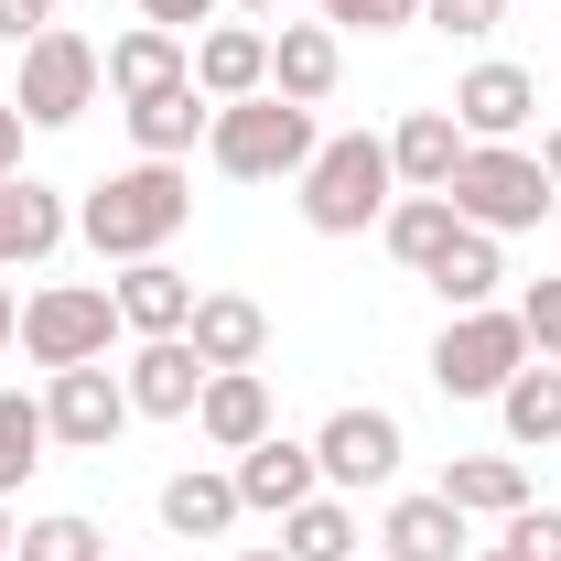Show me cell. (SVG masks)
<instances>
[{
  "label": "cell",
  "mask_w": 561,
  "mask_h": 561,
  "mask_svg": "<svg viewBox=\"0 0 561 561\" xmlns=\"http://www.w3.org/2000/svg\"><path fill=\"white\" fill-rule=\"evenodd\" d=\"M184 216H195V173L184 162H130V173H108L87 206H76V227H87V249L98 260H162L173 238H184Z\"/></svg>",
  "instance_id": "1"
},
{
  "label": "cell",
  "mask_w": 561,
  "mask_h": 561,
  "mask_svg": "<svg viewBox=\"0 0 561 561\" xmlns=\"http://www.w3.org/2000/svg\"><path fill=\"white\" fill-rule=\"evenodd\" d=\"M389 206H400V162H389L378 130H346L302 162V227L313 238H367Z\"/></svg>",
  "instance_id": "2"
},
{
  "label": "cell",
  "mask_w": 561,
  "mask_h": 561,
  "mask_svg": "<svg viewBox=\"0 0 561 561\" xmlns=\"http://www.w3.org/2000/svg\"><path fill=\"white\" fill-rule=\"evenodd\" d=\"M324 151V130H313V108H291V98H227L216 108V130H206V162L216 173H238V184H302V162Z\"/></svg>",
  "instance_id": "3"
},
{
  "label": "cell",
  "mask_w": 561,
  "mask_h": 561,
  "mask_svg": "<svg viewBox=\"0 0 561 561\" xmlns=\"http://www.w3.org/2000/svg\"><path fill=\"white\" fill-rule=\"evenodd\" d=\"M454 216L465 227H486V238H518V227H540V216L561 206L551 173H540V151H518V140H476L465 162H454Z\"/></svg>",
  "instance_id": "4"
},
{
  "label": "cell",
  "mask_w": 561,
  "mask_h": 561,
  "mask_svg": "<svg viewBox=\"0 0 561 561\" xmlns=\"http://www.w3.org/2000/svg\"><path fill=\"white\" fill-rule=\"evenodd\" d=\"M518 367H529L518 302H476V313H454V324L432 335V389H443V400H496Z\"/></svg>",
  "instance_id": "5"
},
{
  "label": "cell",
  "mask_w": 561,
  "mask_h": 561,
  "mask_svg": "<svg viewBox=\"0 0 561 561\" xmlns=\"http://www.w3.org/2000/svg\"><path fill=\"white\" fill-rule=\"evenodd\" d=\"M98 44L87 33H66V22H44L33 44H22V87H11V108L33 119V130H76L87 108H98Z\"/></svg>",
  "instance_id": "6"
},
{
  "label": "cell",
  "mask_w": 561,
  "mask_h": 561,
  "mask_svg": "<svg viewBox=\"0 0 561 561\" xmlns=\"http://www.w3.org/2000/svg\"><path fill=\"white\" fill-rule=\"evenodd\" d=\"M119 335V302H108V280H55V291H33L22 302V356L55 378V367H98Z\"/></svg>",
  "instance_id": "7"
},
{
  "label": "cell",
  "mask_w": 561,
  "mask_h": 561,
  "mask_svg": "<svg viewBox=\"0 0 561 561\" xmlns=\"http://www.w3.org/2000/svg\"><path fill=\"white\" fill-rule=\"evenodd\" d=\"M130 421H140V411H130V389H119V367H108V356H98V367H55V378H44V432H55L66 454H108Z\"/></svg>",
  "instance_id": "8"
},
{
  "label": "cell",
  "mask_w": 561,
  "mask_h": 561,
  "mask_svg": "<svg viewBox=\"0 0 561 561\" xmlns=\"http://www.w3.org/2000/svg\"><path fill=\"white\" fill-rule=\"evenodd\" d=\"M400 411H378V400H346V411L313 432V465H324V486H389L400 476Z\"/></svg>",
  "instance_id": "9"
},
{
  "label": "cell",
  "mask_w": 561,
  "mask_h": 561,
  "mask_svg": "<svg viewBox=\"0 0 561 561\" xmlns=\"http://www.w3.org/2000/svg\"><path fill=\"white\" fill-rule=\"evenodd\" d=\"M206 378H216V367L184 346V335H140V356L119 367V389H130V411H140V421H195Z\"/></svg>",
  "instance_id": "10"
},
{
  "label": "cell",
  "mask_w": 561,
  "mask_h": 561,
  "mask_svg": "<svg viewBox=\"0 0 561 561\" xmlns=\"http://www.w3.org/2000/svg\"><path fill=\"white\" fill-rule=\"evenodd\" d=\"M227 476H238V507H260V518H291L302 496H324V465H313V443H291V432L249 443Z\"/></svg>",
  "instance_id": "11"
},
{
  "label": "cell",
  "mask_w": 561,
  "mask_h": 561,
  "mask_svg": "<svg viewBox=\"0 0 561 561\" xmlns=\"http://www.w3.org/2000/svg\"><path fill=\"white\" fill-rule=\"evenodd\" d=\"M98 76H108V98H119V108H140V98H162V87H184V76H195V44H184V33H162V22H130V33L98 55Z\"/></svg>",
  "instance_id": "12"
},
{
  "label": "cell",
  "mask_w": 561,
  "mask_h": 561,
  "mask_svg": "<svg viewBox=\"0 0 561 561\" xmlns=\"http://www.w3.org/2000/svg\"><path fill=\"white\" fill-rule=\"evenodd\" d=\"M335 76H346L335 22H280V33H271V98H291V108H324V98H335Z\"/></svg>",
  "instance_id": "13"
},
{
  "label": "cell",
  "mask_w": 561,
  "mask_h": 561,
  "mask_svg": "<svg viewBox=\"0 0 561 561\" xmlns=\"http://www.w3.org/2000/svg\"><path fill=\"white\" fill-rule=\"evenodd\" d=\"M195 432H206L216 454H249V443H271V432H280V421H271V378H260V367H216L206 400H195Z\"/></svg>",
  "instance_id": "14"
},
{
  "label": "cell",
  "mask_w": 561,
  "mask_h": 561,
  "mask_svg": "<svg viewBox=\"0 0 561 561\" xmlns=\"http://www.w3.org/2000/svg\"><path fill=\"white\" fill-rule=\"evenodd\" d=\"M108 302H119V335H184L195 324V280L173 271V260H130V271L108 280Z\"/></svg>",
  "instance_id": "15"
},
{
  "label": "cell",
  "mask_w": 561,
  "mask_h": 561,
  "mask_svg": "<svg viewBox=\"0 0 561 561\" xmlns=\"http://www.w3.org/2000/svg\"><path fill=\"white\" fill-rule=\"evenodd\" d=\"M195 87H206L216 108H227V98H260V87H271V33H260V22H206V33H195Z\"/></svg>",
  "instance_id": "16"
},
{
  "label": "cell",
  "mask_w": 561,
  "mask_h": 561,
  "mask_svg": "<svg viewBox=\"0 0 561 561\" xmlns=\"http://www.w3.org/2000/svg\"><path fill=\"white\" fill-rule=\"evenodd\" d=\"M184 346L206 356V367H260V356H271V313H260L249 291H195Z\"/></svg>",
  "instance_id": "17"
},
{
  "label": "cell",
  "mask_w": 561,
  "mask_h": 561,
  "mask_svg": "<svg viewBox=\"0 0 561 561\" xmlns=\"http://www.w3.org/2000/svg\"><path fill=\"white\" fill-rule=\"evenodd\" d=\"M55 249H66V195L33 184V173H11V184H0V271H33V260H55Z\"/></svg>",
  "instance_id": "18"
},
{
  "label": "cell",
  "mask_w": 561,
  "mask_h": 561,
  "mask_svg": "<svg viewBox=\"0 0 561 561\" xmlns=\"http://www.w3.org/2000/svg\"><path fill=\"white\" fill-rule=\"evenodd\" d=\"M529 108H540V76H529V66H476L465 87H454L465 140H518V130H529Z\"/></svg>",
  "instance_id": "19"
},
{
  "label": "cell",
  "mask_w": 561,
  "mask_h": 561,
  "mask_svg": "<svg viewBox=\"0 0 561 561\" xmlns=\"http://www.w3.org/2000/svg\"><path fill=\"white\" fill-rule=\"evenodd\" d=\"M130 119V140H140V162H184L195 140L216 130V98L184 76V87H162V98H140V108H119Z\"/></svg>",
  "instance_id": "20"
},
{
  "label": "cell",
  "mask_w": 561,
  "mask_h": 561,
  "mask_svg": "<svg viewBox=\"0 0 561 561\" xmlns=\"http://www.w3.org/2000/svg\"><path fill=\"white\" fill-rule=\"evenodd\" d=\"M465 151H476V140H465V119H454V108H411V119L389 130V162H400V184H411V195H443Z\"/></svg>",
  "instance_id": "21"
},
{
  "label": "cell",
  "mask_w": 561,
  "mask_h": 561,
  "mask_svg": "<svg viewBox=\"0 0 561 561\" xmlns=\"http://www.w3.org/2000/svg\"><path fill=\"white\" fill-rule=\"evenodd\" d=\"M432 496H454L465 518H518V507H529V465H518V454H454Z\"/></svg>",
  "instance_id": "22"
},
{
  "label": "cell",
  "mask_w": 561,
  "mask_h": 561,
  "mask_svg": "<svg viewBox=\"0 0 561 561\" xmlns=\"http://www.w3.org/2000/svg\"><path fill=\"white\" fill-rule=\"evenodd\" d=\"M378 540H389V561H465V507L454 496H400L378 518Z\"/></svg>",
  "instance_id": "23"
},
{
  "label": "cell",
  "mask_w": 561,
  "mask_h": 561,
  "mask_svg": "<svg viewBox=\"0 0 561 561\" xmlns=\"http://www.w3.org/2000/svg\"><path fill=\"white\" fill-rule=\"evenodd\" d=\"M496 421H507V443H518V454H540V443H561V356H540V367H518V378L496 389Z\"/></svg>",
  "instance_id": "24"
},
{
  "label": "cell",
  "mask_w": 561,
  "mask_h": 561,
  "mask_svg": "<svg viewBox=\"0 0 561 561\" xmlns=\"http://www.w3.org/2000/svg\"><path fill=\"white\" fill-rule=\"evenodd\" d=\"M454 227H465L454 195H400V206L378 216V238H389V260H400V271H432V260L454 249Z\"/></svg>",
  "instance_id": "25"
},
{
  "label": "cell",
  "mask_w": 561,
  "mask_h": 561,
  "mask_svg": "<svg viewBox=\"0 0 561 561\" xmlns=\"http://www.w3.org/2000/svg\"><path fill=\"white\" fill-rule=\"evenodd\" d=\"M249 507H238V476H173L162 486V529L173 540H227Z\"/></svg>",
  "instance_id": "26"
},
{
  "label": "cell",
  "mask_w": 561,
  "mask_h": 561,
  "mask_svg": "<svg viewBox=\"0 0 561 561\" xmlns=\"http://www.w3.org/2000/svg\"><path fill=\"white\" fill-rule=\"evenodd\" d=\"M421 280H432V291H443L454 313H476V302H496L507 260H496V238H486V227H454V249H443V260H432Z\"/></svg>",
  "instance_id": "27"
},
{
  "label": "cell",
  "mask_w": 561,
  "mask_h": 561,
  "mask_svg": "<svg viewBox=\"0 0 561 561\" xmlns=\"http://www.w3.org/2000/svg\"><path fill=\"white\" fill-rule=\"evenodd\" d=\"M280 551L291 561H356V507L346 496H302V507L280 518Z\"/></svg>",
  "instance_id": "28"
},
{
  "label": "cell",
  "mask_w": 561,
  "mask_h": 561,
  "mask_svg": "<svg viewBox=\"0 0 561 561\" xmlns=\"http://www.w3.org/2000/svg\"><path fill=\"white\" fill-rule=\"evenodd\" d=\"M44 443H55V432H44V400L0 389V496H11L22 476H33V465H44Z\"/></svg>",
  "instance_id": "29"
},
{
  "label": "cell",
  "mask_w": 561,
  "mask_h": 561,
  "mask_svg": "<svg viewBox=\"0 0 561 561\" xmlns=\"http://www.w3.org/2000/svg\"><path fill=\"white\" fill-rule=\"evenodd\" d=\"M11 561H108V540H98V518L55 507V518H33V529L11 540Z\"/></svg>",
  "instance_id": "30"
},
{
  "label": "cell",
  "mask_w": 561,
  "mask_h": 561,
  "mask_svg": "<svg viewBox=\"0 0 561 561\" xmlns=\"http://www.w3.org/2000/svg\"><path fill=\"white\" fill-rule=\"evenodd\" d=\"M313 22H335V33H400V22H421V0H313Z\"/></svg>",
  "instance_id": "31"
},
{
  "label": "cell",
  "mask_w": 561,
  "mask_h": 561,
  "mask_svg": "<svg viewBox=\"0 0 561 561\" xmlns=\"http://www.w3.org/2000/svg\"><path fill=\"white\" fill-rule=\"evenodd\" d=\"M421 22L454 33V44H486L496 22H507V0H421Z\"/></svg>",
  "instance_id": "32"
},
{
  "label": "cell",
  "mask_w": 561,
  "mask_h": 561,
  "mask_svg": "<svg viewBox=\"0 0 561 561\" xmlns=\"http://www.w3.org/2000/svg\"><path fill=\"white\" fill-rule=\"evenodd\" d=\"M518 324H529V356H561V271L518 291Z\"/></svg>",
  "instance_id": "33"
},
{
  "label": "cell",
  "mask_w": 561,
  "mask_h": 561,
  "mask_svg": "<svg viewBox=\"0 0 561 561\" xmlns=\"http://www.w3.org/2000/svg\"><path fill=\"white\" fill-rule=\"evenodd\" d=\"M507 551H529V561H561V507H518V518H507Z\"/></svg>",
  "instance_id": "34"
},
{
  "label": "cell",
  "mask_w": 561,
  "mask_h": 561,
  "mask_svg": "<svg viewBox=\"0 0 561 561\" xmlns=\"http://www.w3.org/2000/svg\"><path fill=\"white\" fill-rule=\"evenodd\" d=\"M140 22H162V33H195V22H216V0H140Z\"/></svg>",
  "instance_id": "35"
},
{
  "label": "cell",
  "mask_w": 561,
  "mask_h": 561,
  "mask_svg": "<svg viewBox=\"0 0 561 561\" xmlns=\"http://www.w3.org/2000/svg\"><path fill=\"white\" fill-rule=\"evenodd\" d=\"M44 22H55V0H0V33H11V44H33Z\"/></svg>",
  "instance_id": "36"
},
{
  "label": "cell",
  "mask_w": 561,
  "mask_h": 561,
  "mask_svg": "<svg viewBox=\"0 0 561 561\" xmlns=\"http://www.w3.org/2000/svg\"><path fill=\"white\" fill-rule=\"evenodd\" d=\"M22 130H33V119H22V108H11V98H0V184H11V173H22Z\"/></svg>",
  "instance_id": "37"
},
{
  "label": "cell",
  "mask_w": 561,
  "mask_h": 561,
  "mask_svg": "<svg viewBox=\"0 0 561 561\" xmlns=\"http://www.w3.org/2000/svg\"><path fill=\"white\" fill-rule=\"evenodd\" d=\"M238 11H249V22H260V33H280V22H302V11H313V0H238Z\"/></svg>",
  "instance_id": "38"
},
{
  "label": "cell",
  "mask_w": 561,
  "mask_h": 561,
  "mask_svg": "<svg viewBox=\"0 0 561 561\" xmlns=\"http://www.w3.org/2000/svg\"><path fill=\"white\" fill-rule=\"evenodd\" d=\"M0 346H22V302H11V280H0Z\"/></svg>",
  "instance_id": "39"
},
{
  "label": "cell",
  "mask_w": 561,
  "mask_h": 561,
  "mask_svg": "<svg viewBox=\"0 0 561 561\" xmlns=\"http://www.w3.org/2000/svg\"><path fill=\"white\" fill-rule=\"evenodd\" d=\"M540 173H551V195H561V130H551V140H540Z\"/></svg>",
  "instance_id": "40"
},
{
  "label": "cell",
  "mask_w": 561,
  "mask_h": 561,
  "mask_svg": "<svg viewBox=\"0 0 561 561\" xmlns=\"http://www.w3.org/2000/svg\"><path fill=\"white\" fill-rule=\"evenodd\" d=\"M11 540H22V529H11V507H0V561H11Z\"/></svg>",
  "instance_id": "41"
},
{
  "label": "cell",
  "mask_w": 561,
  "mask_h": 561,
  "mask_svg": "<svg viewBox=\"0 0 561 561\" xmlns=\"http://www.w3.org/2000/svg\"><path fill=\"white\" fill-rule=\"evenodd\" d=\"M476 561H529V551H507V540H496V551H476Z\"/></svg>",
  "instance_id": "42"
},
{
  "label": "cell",
  "mask_w": 561,
  "mask_h": 561,
  "mask_svg": "<svg viewBox=\"0 0 561 561\" xmlns=\"http://www.w3.org/2000/svg\"><path fill=\"white\" fill-rule=\"evenodd\" d=\"M238 561H291V551H238Z\"/></svg>",
  "instance_id": "43"
}]
</instances>
